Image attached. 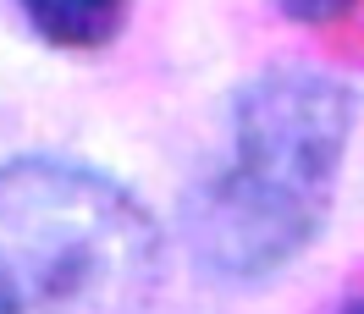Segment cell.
Masks as SVG:
<instances>
[{
  "label": "cell",
  "mask_w": 364,
  "mask_h": 314,
  "mask_svg": "<svg viewBox=\"0 0 364 314\" xmlns=\"http://www.w3.org/2000/svg\"><path fill=\"white\" fill-rule=\"evenodd\" d=\"M359 127V99L331 72L271 67L232 99L227 166L210 171L182 210L188 243L232 287L298 265L331 221L337 177Z\"/></svg>",
  "instance_id": "1"
},
{
  "label": "cell",
  "mask_w": 364,
  "mask_h": 314,
  "mask_svg": "<svg viewBox=\"0 0 364 314\" xmlns=\"http://www.w3.org/2000/svg\"><path fill=\"white\" fill-rule=\"evenodd\" d=\"M166 243L149 204L61 155L0 160V281L28 314H144Z\"/></svg>",
  "instance_id": "2"
},
{
  "label": "cell",
  "mask_w": 364,
  "mask_h": 314,
  "mask_svg": "<svg viewBox=\"0 0 364 314\" xmlns=\"http://www.w3.org/2000/svg\"><path fill=\"white\" fill-rule=\"evenodd\" d=\"M17 11L50 50H105L122 39L133 0H17Z\"/></svg>",
  "instance_id": "3"
},
{
  "label": "cell",
  "mask_w": 364,
  "mask_h": 314,
  "mask_svg": "<svg viewBox=\"0 0 364 314\" xmlns=\"http://www.w3.org/2000/svg\"><path fill=\"white\" fill-rule=\"evenodd\" d=\"M353 6L359 0H276V11L298 28H331L342 17H353Z\"/></svg>",
  "instance_id": "4"
},
{
  "label": "cell",
  "mask_w": 364,
  "mask_h": 314,
  "mask_svg": "<svg viewBox=\"0 0 364 314\" xmlns=\"http://www.w3.org/2000/svg\"><path fill=\"white\" fill-rule=\"evenodd\" d=\"M0 314H28V309H23V298L6 287V281H0Z\"/></svg>",
  "instance_id": "5"
},
{
  "label": "cell",
  "mask_w": 364,
  "mask_h": 314,
  "mask_svg": "<svg viewBox=\"0 0 364 314\" xmlns=\"http://www.w3.org/2000/svg\"><path fill=\"white\" fill-rule=\"evenodd\" d=\"M342 314H364V298H353V303H342Z\"/></svg>",
  "instance_id": "6"
}]
</instances>
